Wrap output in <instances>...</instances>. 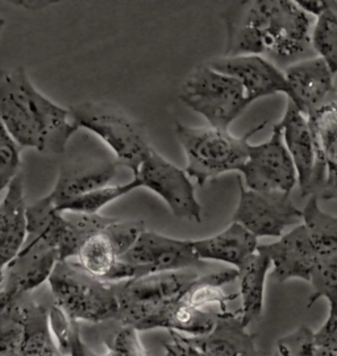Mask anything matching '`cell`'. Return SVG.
Wrapping results in <instances>:
<instances>
[{
    "label": "cell",
    "mask_w": 337,
    "mask_h": 356,
    "mask_svg": "<svg viewBox=\"0 0 337 356\" xmlns=\"http://www.w3.org/2000/svg\"><path fill=\"white\" fill-rule=\"evenodd\" d=\"M225 57L266 56L290 61L311 49L313 19L293 0L240 1L223 13Z\"/></svg>",
    "instance_id": "1"
},
{
    "label": "cell",
    "mask_w": 337,
    "mask_h": 356,
    "mask_svg": "<svg viewBox=\"0 0 337 356\" xmlns=\"http://www.w3.org/2000/svg\"><path fill=\"white\" fill-rule=\"evenodd\" d=\"M0 120L22 149L49 154L65 152L78 129L69 110L42 95L23 66L0 70Z\"/></svg>",
    "instance_id": "2"
},
{
    "label": "cell",
    "mask_w": 337,
    "mask_h": 356,
    "mask_svg": "<svg viewBox=\"0 0 337 356\" xmlns=\"http://www.w3.org/2000/svg\"><path fill=\"white\" fill-rule=\"evenodd\" d=\"M48 282L54 305L75 323L117 321L120 304L116 282L88 275L75 260L58 261Z\"/></svg>",
    "instance_id": "3"
},
{
    "label": "cell",
    "mask_w": 337,
    "mask_h": 356,
    "mask_svg": "<svg viewBox=\"0 0 337 356\" xmlns=\"http://www.w3.org/2000/svg\"><path fill=\"white\" fill-rule=\"evenodd\" d=\"M265 126L266 122L236 138L224 129L188 127L175 122L176 139L188 157L185 172L199 186L228 172H240L247 161L252 135Z\"/></svg>",
    "instance_id": "4"
},
{
    "label": "cell",
    "mask_w": 337,
    "mask_h": 356,
    "mask_svg": "<svg viewBox=\"0 0 337 356\" xmlns=\"http://www.w3.org/2000/svg\"><path fill=\"white\" fill-rule=\"evenodd\" d=\"M69 113L76 127L92 132L113 151L117 165L128 168L133 176L138 175L151 149L144 128L101 103H81Z\"/></svg>",
    "instance_id": "5"
},
{
    "label": "cell",
    "mask_w": 337,
    "mask_h": 356,
    "mask_svg": "<svg viewBox=\"0 0 337 356\" xmlns=\"http://www.w3.org/2000/svg\"><path fill=\"white\" fill-rule=\"evenodd\" d=\"M179 98L211 127L224 131L250 104L245 90L235 78L210 66H199L186 78Z\"/></svg>",
    "instance_id": "6"
},
{
    "label": "cell",
    "mask_w": 337,
    "mask_h": 356,
    "mask_svg": "<svg viewBox=\"0 0 337 356\" xmlns=\"http://www.w3.org/2000/svg\"><path fill=\"white\" fill-rule=\"evenodd\" d=\"M198 275L190 270L153 273L135 280L116 282L122 326L141 330L148 319L165 306L182 298Z\"/></svg>",
    "instance_id": "7"
},
{
    "label": "cell",
    "mask_w": 337,
    "mask_h": 356,
    "mask_svg": "<svg viewBox=\"0 0 337 356\" xmlns=\"http://www.w3.org/2000/svg\"><path fill=\"white\" fill-rule=\"evenodd\" d=\"M240 198L232 222L241 225L252 235L258 238H281L288 227L299 226V210L290 194L249 191L238 178Z\"/></svg>",
    "instance_id": "8"
},
{
    "label": "cell",
    "mask_w": 337,
    "mask_h": 356,
    "mask_svg": "<svg viewBox=\"0 0 337 356\" xmlns=\"http://www.w3.org/2000/svg\"><path fill=\"white\" fill-rule=\"evenodd\" d=\"M315 144V166L303 197L337 201V90L307 116Z\"/></svg>",
    "instance_id": "9"
},
{
    "label": "cell",
    "mask_w": 337,
    "mask_h": 356,
    "mask_svg": "<svg viewBox=\"0 0 337 356\" xmlns=\"http://www.w3.org/2000/svg\"><path fill=\"white\" fill-rule=\"evenodd\" d=\"M240 173L244 176V186L249 191L290 194L294 189L298 176L278 123L269 140L249 144L247 161Z\"/></svg>",
    "instance_id": "10"
},
{
    "label": "cell",
    "mask_w": 337,
    "mask_h": 356,
    "mask_svg": "<svg viewBox=\"0 0 337 356\" xmlns=\"http://www.w3.org/2000/svg\"><path fill=\"white\" fill-rule=\"evenodd\" d=\"M141 184L156 193L179 219L202 222V206L195 197V186L188 173L169 163L153 148L135 176Z\"/></svg>",
    "instance_id": "11"
},
{
    "label": "cell",
    "mask_w": 337,
    "mask_h": 356,
    "mask_svg": "<svg viewBox=\"0 0 337 356\" xmlns=\"http://www.w3.org/2000/svg\"><path fill=\"white\" fill-rule=\"evenodd\" d=\"M60 260L58 250L49 243L26 236L22 250L4 268L0 280V309L15 300L32 294L45 281Z\"/></svg>",
    "instance_id": "12"
},
{
    "label": "cell",
    "mask_w": 337,
    "mask_h": 356,
    "mask_svg": "<svg viewBox=\"0 0 337 356\" xmlns=\"http://www.w3.org/2000/svg\"><path fill=\"white\" fill-rule=\"evenodd\" d=\"M119 259L136 268L140 277L153 273L188 270L203 263L194 252L191 241L173 239L148 229Z\"/></svg>",
    "instance_id": "13"
},
{
    "label": "cell",
    "mask_w": 337,
    "mask_h": 356,
    "mask_svg": "<svg viewBox=\"0 0 337 356\" xmlns=\"http://www.w3.org/2000/svg\"><path fill=\"white\" fill-rule=\"evenodd\" d=\"M213 70L232 76L245 90L249 102L278 92L290 98V89L283 72L261 56L223 57L210 64Z\"/></svg>",
    "instance_id": "14"
},
{
    "label": "cell",
    "mask_w": 337,
    "mask_h": 356,
    "mask_svg": "<svg viewBox=\"0 0 337 356\" xmlns=\"http://www.w3.org/2000/svg\"><path fill=\"white\" fill-rule=\"evenodd\" d=\"M257 251L266 254L272 261V277L278 282L291 279L309 281L319 260L306 227L300 223L277 242L260 244Z\"/></svg>",
    "instance_id": "15"
},
{
    "label": "cell",
    "mask_w": 337,
    "mask_h": 356,
    "mask_svg": "<svg viewBox=\"0 0 337 356\" xmlns=\"http://www.w3.org/2000/svg\"><path fill=\"white\" fill-rule=\"evenodd\" d=\"M288 89V101L306 118L335 91L334 74L320 57L299 60L283 72Z\"/></svg>",
    "instance_id": "16"
},
{
    "label": "cell",
    "mask_w": 337,
    "mask_h": 356,
    "mask_svg": "<svg viewBox=\"0 0 337 356\" xmlns=\"http://www.w3.org/2000/svg\"><path fill=\"white\" fill-rule=\"evenodd\" d=\"M117 172L116 161H81L63 165L50 198L57 206L90 191L108 186Z\"/></svg>",
    "instance_id": "17"
},
{
    "label": "cell",
    "mask_w": 337,
    "mask_h": 356,
    "mask_svg": "<svg viewBox=\"0 0 337 356\" xmlns=\"http://www.w3.org/2000/svg\"><path fill=\"white\" fill-rule=\"evenodd\" d=\"M24 181L17 175L0 204V280L4 268L22 250L26 238Z\"/></svg>",
    "instance_id": "18"
},
{
    "label": "cell",
    "mask_w": 337,
    "mask_h": 356,
    "mask_svg": "<svg viewBox=\"0 0 337 356\" xmlns=\"http://www.w3.org/2000/svg\"><path fill=\"white\" fill-rule=\"evenodd\" d=\"M282 131V138L291 160L295 166L300 193L304 195L315 166V144L311 128L304 115L288 101L282 120L278 123Z\"/></svg>",
    "instance_id": "19"
},
{
    "label": "cell",
    "mask_w": 337,
    "mask_h": 356,
    "mask_svg": "<svg viewBox=\"0 0 337 356\" xmlns=\"http://www.w3.org/2000/svg\"><path fill=\"white\" fill-rule=\"evenodd\" d=\"M200 261H222L240 269L257 252L258 239L241 225L233 223L224 231L199 241H191Z\"/></svg>",
    "instance_id": "20"
},
{
    "label": "cell",
    "mask_w": 337,
    "mask_h": 356,
    "mask_svg": "<svg viewBox=\"0 0 337 356\" xmlns=\"http://www.w3.org/2000/svg\"><path fill=\"white\" fill-rule=\"evenodd\" d=\"M190 341L206 356H261L254 337L245 331L236 313H219L213 330Z\"/></svg>",
    "instance_id": "21"
},
{
    "label": "cell",
    "mask_w": 337,
    "mask_h": 356,
    "mask_svg": "<svg viewBox=\"0 0 337 356\" xmlns=\"http://www.w3.org/2000/svg\"><path fill=\"white\" fill-rule=\"evenodd\" d=\"M270 267V259L263 252L257 251L250 256L249 260L243 267L238 269L241 297V309L238 313L241 325L245 329L263 314L265 284Z\"/></svg>",
    "instance_id": "22"
},
{
    "label": "cell",
    "mask_w": 337,
    "mask_h": 356,
    "mask_svg": "<svg viewBox=\"0 0 337 356\" xmlns=\"http://www.w3.org/2000/svg\"><path fill=\"white\" fill-rule=\"evenodd\" d=\"M217 314H213L208 310L194 309L179 300L172 305L165 306L151 316L140 331L167 329L178 334H191L194 338H198L213 330Z\"/></svg>",
    "instance_id": "23"
},
{
    "label": "cell",
    "mask_w": 337,
    "mask_h": 356,
    "mask_svg": "<svg viewBox=\"0 0 337 356\" xmlns=\"http://www.w3.org/2000/svg\"><path fill=\"white\" fill-rule=\"evenodd\" d=\"M238 275V269H224L203 277L198 276L181 300L198 310H207L208 306L217 305L222 313H228L227 304L235 300L238 296L225 294L223 286L236 280Z\"/></svg>",
    "instance_id": "24"
},
{
    "label": "cell",
    "mask_w": 337,
    "mask_h": 356,
    "mask_svg": "<svg viewBox=\"0 0 337 356\" xmlns=\"http://www.w3.org/2000/svg\"><path fill=\"white\" fill-rule=\"evenodd\" d=\"M63 235L58 244V261L74 259L81 245L90 236L103 231L115 220V218L82 213H63Z\"/></svg>",
    "instance_id": "25"
},
{
    "label": "cell",
    "mask_w": 337,
    "mask_h": 356,
    "mask_svg": "<svg viewBox=\"0 0 337 356\" xmlns=\"http://www.w3.org/2000/svg\"><path fill=\"white\" fill-rule=\"evenodd\" d=\"M302 225L306 227L319 257L336 251L337 216L324 213L319 206V200L313 195L302 210Z\"/></svg>",
    "instance_id": "26"
},
{
    "label": "cell",
    "mask_w": 337,
    "mask_h": 356,
    "mask_svg": "<svg viewBox=\"0 0 337 356\" xmlns=\"http://www.w3.org/2000/svg\"><path fill=\"white\" fill-rule=\"evenodd\" d=\"M29 294L0 309V356H25V318Z\"/></svg>",
    "instance_id": "27"
},
{
    "label": "cell",
    "mask_w": 337,
    "mask_h": 356,
    "mask_svg": "<svg viewBox=\"0 0 337 356\" xmlns=\"http://www.w3.org/2000/svg\"><path fill=\"white\" fill-rule=\"evenodd\" d=\"M117 259L119 256L113 243L103 231H100L81 245L78 254L72 260H75L88 275L99 280L108 281Z\"/></svg>",
    "instance_id": "28"
},
{
    "label": "cell",
    "mask_w": 337,
    "mask_h": 356,
    "mask_svg": "<svg viewBox=\"0 0 337 356\" xmlns=\"http://www.w3.org/2000/svg\"><path fill=\"white\" fill-rule=\"evenodd\" d=\"M311 49L320 57L334 76L337 74V0H325L324 10L311 29Z\"/></svg>",
    "instance_id": "29"
},
{
    "label": "cell",
    "mask_w": 337,
    "mask_h": 356,
    "mask_svg": "<svg viewBox=\"0 0 337 356\" xmlns=\"http://www.w3.org/2000/svg\"><path fill=\"white\" fill-rule=\"evenodd\" d=\"M138 188H141V184L138 178L133 177L132 181H129L124 185H113V186L108 185L97 191H90L85 195L73 198L65 204L57 206V210L61 213L99 214L101 207L124 197Z\"/></svg>",
    "instance_id": "30"
},
{
    "label": "cell",
    "mask_w": 337,
    "mask_h": 356,
    "mask_svg": "<svg viewBox=\"0 0 337 356\" xmlns=\"http://www.w3.org/2000/svg\"><path fill=\"white\" fill-rule=\"evenodd\" d=\"M313 294L309 306H313L319 298L328 301L337 298V250L332 254L319 257L310 277Z\"/></svg>",
    "instance_id": "31"
},
{
    "label": "cell",
    "mask_w": 337,
    "mask_h": 356,
    "mask_svg": "<svg viewBox=\"0 0 337 356\" xmlns=\"http://www.w3.org/2000/svg\"><path fill=\"white\" fill-rule=\"evenodd\" d=\"M22 148L0 120V193L6 191L17 175H20Z\"/></svg>",
    "instance_id": "32"
},
{
    "label": "cell",
    "mask_w": 337,
    "mask_h": 356,
    "mask_svg": "<svg viewBox=\"0 0 337 356\" xmlns=\"http://www.w3.org/2000/svg\"><path fill=\"white\" fill-rule=\"evenodd\" d=\"M145 229V223L142 220L115 219L110 226L103 229V232L111 241L116 254L120 257L132 248Z\"/></svg>",
    "instance_id": "33"
},
{
    "label": "cell",
    "mask_w": 337,
    "mask_h": 356,
    "mask_svg": "<svg viewBox=\"0 0 337 356\" xmlns=\"http://www.w3.org/2000/svg\"><path fill=\"white\" fill-rule=\"evenodd\" d=\"M313 331L303 325L277 342L273 356H315Z\"/></svg>",
    "instance_id": "34"
},
{
    "label": "cell",
    "mask_w": 337,
    "mask_h": 356,
    "mask_svg": "<svg viewBox=\"0 0 337 356\" xmlns=\"http://www.w3.org/2000/svg\"><path fill=\"white\" fill-rule=\"evenodd\" d=\"M100 356H147L141 344L138 331L122 326L113 341L106 346V353Z\"/></svg>",
    "instance_id": "35"
},
{
    "label": "cell",
    "mask_w": 337,
    "mask_h": 356,
    "mask_svg": "<svg viewBox=\"0 0 337 356\" xmlns=\"http://www.w3.org/2000/svg\"><path fill=\"white\" fill-rule=\"evenodd\" d=\"M315 344L319 348H324L327 351H331L337 354V317L331 314L325 319L324 325L313 332Z\"/></svg>",
    "instance_id": "36"
},
{
    "label": "cell",
    "mask_w": 337,
    "mask_h": 356,
    "mask_svg": "<svg viewBox=\"0 0 337 356\" xmlns=\"http://www.w3.org/2000/svg\"><path fill=\"white\" fill-rule=\"evenodd\" d=\"M173 341L165 344L166 356H206L203 351L182 334L170 331Z\"/></svg>",
    "instance_id": "37"
},
{
    "label": "cell",
    "mask_w": 337,
    "mask_h": 356,
    "mask_svg": "<svg viewBox=\"0 0 337 356\" xmlns=\"http://www.w3.org/2000/svg\"><path fill=\"white\" fill-rule=\"evenodd\" d=\"M315 356H337V354H334V353H331V351H327L324 348H319V347H316Z\"/></svg>",
    "instance_id": "38"
},
{
    "label": "cell",
    "mask_w": 337,
    "mask_h": 356,
    "mask_svg": "<svg viewBox=\"0 0 337 356\" xmlns=\"http://www.w3.org/2000/svg\"><path fill=\"white\" fill-rule=\"evenodd\" d=\"M328 302H329V313L337 317V298H334V300H331Z\"/></svg>",
    "instance_id": "39"
},
{
    "label": "cell",
    "mask_w": 337,
    "mask_h": 356,
    "mask_svg": "<svg viewBox=\"0 0 337 356\" xmlns=\"http://www.w3.org/2000/svg\"><path fill=\"white\" fill-rule=\"evenodd\" d=\"M4 24H6V22H4V19H3V17H0V33H1V31H3V28H4Z\"/></svg>",
    "instance_id": "40"
}]
</instances>
